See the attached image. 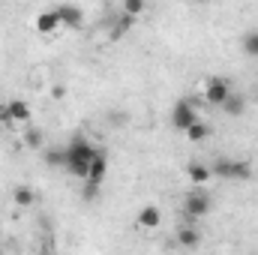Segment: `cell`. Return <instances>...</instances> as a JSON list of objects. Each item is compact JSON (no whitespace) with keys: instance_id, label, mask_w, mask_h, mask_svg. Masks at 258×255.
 <instances>
[{"instance_id":"cell-1","label":"cell","mask_w":258,"mask_h":255,"mask_svg":"<svg viewBox=\"0 0 258 255\" xmlns=\"http://www.w3.org/2000/svg\"><path fill=\"white\" fill-rule=\"evenodd\" d=\"M96 153H99V150H96L87 138H72V141L66 144V171H69L72 177L87 180V171H90V162H93Z\"/></svg>"},{"instance_id":"cell-2","label":"cell","mask_w":258,"mask_h":255,"mask_svg":"<svg viewBox=\"0 0 258 255\" xmlns=\"http://www.w3.org/2000/svg\"><path fill=\"white\" fill-rule=\"evenodd\" d=\"M210 171L222 180H249L252 177V162L246 159H216Z\"/></svg>"},{"instance_id":"cell-3","label":"cell","mask_w":258,"mask_h":255,"mask_svg":"<svg viewBox=\"0 0 258 255\" xmlns=\"http://www.w3.org/2000/svg\"><path fill=\"white\" fill-rule=\"evenodd\" d=\"M201 117H198V99H177L174 102V108H171V126L180 129V132H186V129L198 123Z\"/></svg>"},{"instance_id":"cell-4","label":"cell","mask_w":258,"mask_h":255,"mask_svg":"<svg viewBox=\"0 0 258 255\" xmlns=\"http://www.w3.org/2000/svg\"><path fill=\"white\" fill-rule=\"evenodd\" d=\"M210 207H213V198H210V192L192 189L189 195H186V201H183V216H186L189 222H198L201 216H207V213H210Z\"/></svg>"},{"instance_id":"cell-5","label":"cell","mask_w":258,"mask_h":255,"mask_svg":"<svg viewBox=\"0 0 258 255\" xmlns=\"http://www.w3.org/2000/svg\"><path fill=\"white\" fill-rule=\"evenodd\" d=\"M231 93H234V90H231V81H228V78H210V81L204 84V102L213 105V108H222V102H225Z\"/></svg>"},{"instance_id":"cell-6","label":"cell","mask_w":258,"mask_h":255,"mask_svg":"<svg viewBox=\"0 0 258 255\" xmlns=\"http://www.w3.org/2000/svg\"><path fill=\"white\" fill-rule=\"evenodd\" d=\"M105 174H108V156L99 150V153L93 156V162H90V171H87V186H90V189H99V186H102V180H105Z\"/></svg>"},{"instance_id":"cell-7","label":"cell","mask_w":258,"mask_h":255,"mask_svg":"<svg viewBox=\"0 0 258 255\" xmlns=\"http://www.w3.org/2000/svg\"><path fill=\"white\" fill-rule=\"evenodd\" d=\"M159 222H162V213H159V207H156V204L141 207V210H138V216H135V225H138L141 231H153V228H159Z\"/></svg>"},{"instance_id":"cell-8","label":"cell","mask_w":258,"mask_h":255,"mask_svg":"<svg viewBox=\"0 0 258 255\" xmlns=\"http://www.w3.org/2000/svg\"><path fill=\"white\" fill-rule=\"evenodd\" d=\"M54 12H57V18H60L63 27H81V24H84V12H81L78 6L60 3V6H54Z\"/></svg>"},{"instance_id":"cell-9","label":"cell","mask_w":258,"mask_h":255,"mask_svg":"<svg viewBox=\"0 0 258 255\" xmlns=\"http://www.w3.org/2000/svg\"><path fill=\"white\" fill-rule=\"evenodd\" d=\"M33 27H36V33L48 36V33H54V30H57V27H63V24H60V18H57V12H54V9H45V12H39V15H36Z\"/></svg>"},{"instance_id":"cell-10","label":"cell","mask_w":258,"mask_h":255,"mask_svg":"<svg viewBox=\"0 0 258 255\" xmlns=\"http://www.w3.org/2000/svg\"><path fill=\"white\" fill-rule=\"evenodd\" d=\"M177 246H183V249H198V246H201V228H195L192 222H189V225H180V228H177Z\"/></svg>"},{"instance_id":"cell-11","label":"cell","mask_w":258,"mask_h":255,"mask_svg":"<svg viewBox=\"0 0 258 255\" xmlns=\"http://www.w3.org/2000/svg\"><path fill=\"white\" fill-rule=\"evenodd\" d=\"M6 108H9V120L12 123H27L33 117V108L24 99H12V102H6Z\"/></svg>"},{"instance_id":"cell-12","label":"cell","mask_w":258,"mask_h":255,"mask_svg":"<svg viewBox=\"0 0 258 255\" xmlns=\"http://www.w3.org/2000/svg\"><path fill=\"white\" fill-rule=\"evenodd\" d=\"M186 174H189V180H192L195 189H201L210 177H213V171H210V165H204V162H189L186 165Z\"/></svg>"},{"instance_id":"cell-13","label":"cell","mask_w":258,"mask_h":255,"mask_svg":"<svg viewBox=\"0 0 258 255\" xmlns=\"http://www.w3.org/2000/svg\"><path fill=\"white\" fill-rule=\"evenodd\" d=\"M222 111H225L228 117H240V114L246 111V99H243L240 93H231V96L222 102Z\"/></svg>"},{"instance_id":"cell-14","label":"cell","mask_w":258,"mask_h":255,"mask_svg":"<svg viewBox=\"0 0 258 255\" xmlns=\"http://www.w3.org/2000/svg\"><path fill=\"white\" fill-rule=\"evenodd\" d=\"M21 141H24V147H27V150H42V147H45V132H42L39 126H30L27 132H24V138H21Z\"/></svg>"},{"instance_id":"cell-15","label":"cell","mask_w":258,"mask_h":255,"mask_svg":"<svg viewBox=\"0 0 258 255\" xmlns=\"http://www.w3.org/2000/svg\"><path fill=\"white\" fill-rule=\"evenodd\" d=\"M12 201H15L18 207H33V204H36V192L21 183V186H15V189H12Z\"/></svg>"},{"instance_id":"cell-16","label":"cell","mask_w":258,"mask_h":255,"mask_svg":"<svg viewBox=\"0 0 258 255\" xmlns=\"http://www.w3.org/2000/svg\"><path fill=\"white\" fill-rule=\"evenodd\" d=\"M45 165L48 168H66V147H48L45 150Z\"/></svg>"},{"instance_id":"cell-17","label":"cell","mask_w":258,"mask_h":255,"mask_svg":"<svg viewBox=\"0 0 258 255\" xmlns=\"http://www.w3.org/2000/svg\"><path fill=\"white\" fill-rule=\"evenodd\" d=\"M183 135H186L192 144H201V141H207V138H210V126H207L204 120H198V123H192V126L186 129Z\"/></svg>"},{"instance_id":"cell-18","label":"cell","mask_w":258,"mask_h":255,"mask_svg":"<svg viewBox=\"0 0 258 255\" xmlns=\"http://www.w3.org/2000/svg\"><path fill=\"white\" fill-rule=\"evenodd\" d=\"M243 54L258 57V30H252V33H246V36H243Z\"/></svg>"},{"instance_id":"cell-19","label":"cell","mask_w":258,"mask_h":255,"mask_svg":"<svg viewBox=\"0 0 258 255\" xmlns=\"http://www.w3.org/2000/svg\"><path fill=\"white\" fill-rule=\"evenodd\" d=\"M144 9H147V6H144V0H126V3H123V15H126V18L141 15Z\"/></svg>"},{"instance_id":"cell-20","label":"cell","mask_w":258,"mask_h":255,"mask_svg":"<svg viewBox=\"0 0 258 255\" xmlns=\"http://www.w3.org/2000/svg\"><path fill=\"white\" fill-rule=\"evenodd\" d=\"M51 96H54V99H63V96H66V87H63V84H54V87H51Z\"/></svg>"},{"instance_id":"cell-21","label":"cell","mask_w":258,"mask_h":255,"mask_svg":"<svg viewBox=\"0 0 258 255\" xmlns=\"http://www.w3.org/2000/svg\"><path fill=\"white\" fill-rule=\"evenodd\" d=\"M0 123H12V120H9V108H6V105H0Z\"/></svg>"}]
</instances>
